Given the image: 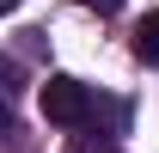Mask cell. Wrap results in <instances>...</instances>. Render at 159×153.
I'll use <instances>...</instances> for the list:
<instances>
[{
  "label": "cell",
  "mask_w": 159,
  "mask_h": 153,
  "mask_svg": "<svg viewBox=\"0 0 159 153\" xmlns=\"http://www.w3.org/2000/svg\"><path fill=\"white\" fill-rule=\"evenodd\" d=\"M43 116H49L55 129H86V123L98 116V104H92V86H80V80L55 74L49 86H43Z\"/></svg>",
  "instance_id": "6da1fadb"
},
{
  "label": "cell",
  "mask_w": 159,
  "mask_h": 153,
  "mask_svg": "<svg viewBox=\"0 0 159 153\" xmlns=\"http://www.w3.org/2000/svg\"><path fill=\"white\" fill-rule=\"evenodd\" d=\"M135 55L147 61V67H159V12H147V19H141V31H135Z\"/></svg>",
  "instance_id": "7a4b0ae2"
},
{
  "label": "cell",
  "mask_w": 159,
  "mask_h": 153,
  "mask_svg": "<svg viewBox=\"0 0 159 153\" xmlns=\"http://www.w3.org/2000/svg\"><path fill=\"white\" fill-rule=\"evenodd\" d=\"M86 6H92V12H104V19H110V12H122V0H86Z\"/></svg>",
  "instance_id": "3957f363"
},
{
  "label": "cell",
  "mask_w": 159,
  "mask_h": 153,
  "mask_svg": "<svg viewBox=\"0 0 159 153\" xmlns=\"http://www.w3.org/2000/svg\"><path fill=\"white\" fill-rule=\"evenodd\" d=\"M0 6H6V12H12V6H19V0H0Z\"/></svg>",
  "instance_id": "277c9868"
}]
</instances>
